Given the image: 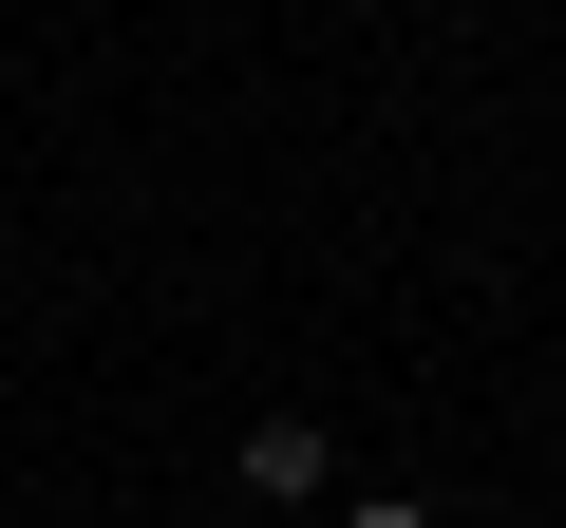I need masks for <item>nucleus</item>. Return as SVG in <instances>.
<instances>
[{
    "instance_id": "obj_1",
    "label": "nucleus",
    "mask_w": 566,
    "mask_h": 528,
    "mask_svg": "<svg viewBox=\"0 0 566 528\" xmlns=\"http://www.w3.org/2000/svg\"><path fill=\"white\" fill-rule=\"evenodd\" d=\"M227 472H245L264 509H340V434H322V415H245V453H227Z\"/></svg>"
},
{
    "instance_id": "obj_2",
    "label": "nucleus",
    "mask_w": 566,
    "mask_h": 528,
    "mask_svg": "<svg viewBox=\"0 0 566 528\" xmlns=\"http://www.w3.org/2000/svg\"><path fill=\"white\" fill-rule=\"evenodd\" d=\"M340 528H434V509L416 490H340Z\"/></svg>"
}]
</instances>
